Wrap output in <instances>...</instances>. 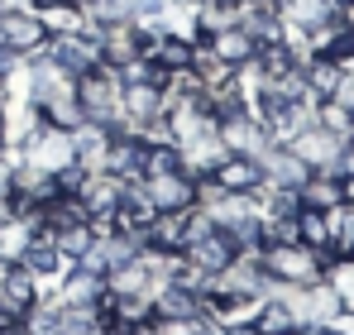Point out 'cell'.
Listing matches in <instances>:
<instances>
[{"mask_svg": "<svg viewBox=\"0 0 354 335\" xmlns=\"http://www.w3.org/2000/svg\"><path fill=\"white\" fill-rule=\"evenodd\" d=\"M120 72L96 62L91 72L77 77V106H82V120L96 125V129H124V111H120Z\"/></svg>", "mask_w": 354, "mask_h": 335, "instance_id": "obj_1", "label": "cell"}, {"mask_svg": "<svg viewBox=\"0 0 354 335\" xmlns=\"http://www.w3.org/2000/svg\"><path fill=\"white\" fill-rule=\"evenodd\" d=\"M259 264L268 282H288V287H306L326 273V254L301 244V239H288V244H263L259 249Z\"/></svg>", "mask_w": 354, "mask_h": 335, "instance_id": "obj_2", "label": "cell"}, {"mask_svg": "<svg viewBox=\"0 0 354 335\" xmlns=\"http://www.w3.org/2000/svg\"><path fill=\"white\" fill-rule=\"evenodd\" d=\"M44 44H48V29L29 5L0 10V53L5 57H34Z\"/></svg>", "mask_w": 354, "mask_h": 335, "instance_id": "obj_3", "label": "cell"}, {"mask_svg": "<svg viewBox=\"0 0 354 335\" xmlns=\"http://www.w3.org/2000/svg\"><path fill=\"white\" fill-rule=\"evenodd\" d=\"M288 149H292V154L311 168V172H340L345 134H335V129H326V125L316 120V125H306L301 134H292V139H288Z\"/></svg>", "mask_w": 354, "mask_h": 335, "instance_id": "obj_4", "label": "cell"}, {"mask_svg": "<svg viewBox=\"0 0 354 335\" xmlns=\"http://www.w3.org/2000/svg\"><path fill=\"white\" fill-rule=\"evenodd\" d=\"M206 311V292L187 287L182 278H168L153 287V321L158 326H187Z\"/></svg>", "mask_w": 354, "mask_h": 335, "instance_id": "obj_5", "label": "cell"}, {"mask_svg": "<svg viewBox=\"0 0 354 335\" xmlns=\"http://www.w3.org/2000/svg\"><path fill=\"white\" fill-rule=\"evenodd\" d=\"M139 187H144L153 216H173V211L196 206V177H187L182 168H173V172H153V177H139Z\"/></svg>", "mask_w": 354, "mask_h": 335, "instance_id": "obj_6", "label": "cell"}, {"mask_svg": "<svg viewBox=\"0 0 354 335\" xmlns=\"http://www.w3.org/2000/svg\"><path fill=\"white\" fill-rule=\"evenodd\" d=\"M196 39H187V34H173V29H163V24H153V29H144V57L153 62V67H163V72H192V62H196Z\"/></svg>", "mask_w": 354, "mask_h": 335, "instance_id": "obj_7", "label": "cell"}, {"mask_svg": "<svg viewBox=\"0 0 354 335\" xmlns=\"http://www.w3.org/2000/svg\"><path fill=\"white\" fill-rule=\"evenodd\" d=\"M216 129H221V144H225L230 154H244V159H263V154L273 149V134L263 129V120L254 111L225 115V120H216Z\"/></svg>", "mask_w": 354, "mask_h": 335, "instance_id": "obj_8", "label": "cell"}, {"mask_svg": "<svg viewBox=\"0 0 354 335\" xmlns=\"http://www.w3.org/2000/svg\"><path fill=\"white\" fill-rule=\"evenodd\" d=\"M177 149V168L187 172V177H206V172H216V168L225 163V144H221V129L211 125V129H201V134H192V139H182L173 144Z\"/></svg>", "mask_w": 354, "mask_h": 335, "instance_id": "obj_9", "label": "cell"}, {"mask_svg": "<svg viewBox=\"0 0 354 335\" xmlns=\"http://www.w3.org/2000/svg\"><path fill=\"white\" fill-rule=\"evenodd\" d=\"M235 254H239L235 239H230L221 225H216V230H206L201 239H192V244L182 249V259H187L196 273H206V278H211V273H221L225 264H235Z\"/></svg>", "mask_w": 354, "mask_h": 335, "instance_id": "obj_10", "label": "cell"}, {"mask_svg": "<svg viewBox=\"0 0 354 335\" xmlns=\"http://www.w3.org/2000/svg\"><path fill=\"white\" fill-rule=\"evenodd\" d=\"M120 111H124V129H144V125L163 120V111H168L163 87H153V82H129V87L120 91Z\"/></svg>", "mask_w": 354, "mask_h": 335, "instance_id": "obj_11", "label": "cell"}, {"mask_svg": "<svg viewBox=\"0 0 354 335\" xmlns=\"http://www.w3.org/2000/svg\"><path fill=\"white\" fill-rule=\"evenodd\" d=\"M44 53L53 57L67 77H82V72H91V67L101 62V48H96L86 34H53V39L44 44Z\"/></svg>", "mask_w": 354, "mask_h": 335, "instance_id": "obj_12", "label": "cell"}, {"mask_svg": "<svg viewBox=\"0 0 354 335\" xmlns=\"http://www.w3.org/2000/svg\"><path fill=\"white\" fill-rule=\"evenodd\" d=\"M96 48H101V62L106 67H124V62H134V57H144V29L139 24H106L101 29V39H96Z\"/></svg>", "mask_w": 354, "mask_h": 335, "instance_id": "obj_13", "label": "cell"}, {"mask_svg": "<svg viewBox=\"0 0 354 335\" xmlns=\"http://www.w3.org/2000/svg\"><path fill=\"white\" fill-rule=\"evenodd\" d=\"M15 264H24V269L39 278V287H44V292H53V287H58V278L67 273V259L53 249V239H48V235H34Z\"/></svg>", "mask_w": 354, "mask_h": 335, "instance_id": "obj_14", "label": "cell"}, {"mask_svg": "<svg viewBox=\"0 0 354 335\" xmlns=\"http://www.w3.org/2000/svg\"><path fill=\"white\" fill-rule=\"evenodd\" d=\"M124 177L120 172H86V182H82V206H86V216H115V206H120V197H124Z\"/></svg>", "mask_w": 354, "mask_h": 335, "instance_id": "obj_15", "label": "cell"}, {"mask_svg": "<svg viewBox=\"0 0 354 335\" xmlns=\"http://www.w3.org/2000/svg\"><path fill=\"white\" fill-rule=\"evenodd\" d=\"M235 24L244 29V34H249V39H254V44H259V48H263V44H278V39H283V29H288V24L278 19V5H273V0H263V5H254V0H239Z\"/></svg>", "mask_w": 354, "mask_h": 335, "instance_id": "obj_16", "label": "cell"}, {"mask_svg": "<svg viewBox=\"0 0 354 335\" xmlns=\"http://www.w3.org/2000/svg\"><path fill=\"white\" fill-rule=\"evenodd\" d=\"M259 168H263V182H268V187H292V192L311 177V168L301 163L288 144H273V149L259 159Z\"/></svg>", "mask_w": 354, "mask_h": 335, "instance_id": "obj_17", "label": "cell"}, {"mask_svg": "<svg viewBox=\"0 0 354 335\" xmlns=\"http://www.w3.org/2000/svg\"><path fill=\"white\" fill-rule=\"evenodd\" d=\"M225 192H239V197H254L259 187H263V168L259 159H244V154H225V163L211 172Z\"/></svg>", "mask_w": 354, "mask_h": 335, "instance_id": "obj_18", "label": "cell"}, {"mask_svg": "<svg viewBox=\"0 0 354 335\" xmlns=\"http://www.w3.org/2000/svg\"><path fill=\"white\" fill-rule=\"evenodd\" d=\"M239 15V0H196L192 5V34L196 44H206L211 34H225Z\"/></svg>", "mask_w": 354, "mask_h": 335, "instance_id": "obj_19", "label": "cell"}, {"mask_svg": "<svg viewBox=\"0 0 354 335\" xmlns=\"http://www.w3.org/2000/svg\"><path fill=\"white\" fill-rule=\"evenodd\" d=\"M106 307H77V302H58V335H101L106 331Z\"/></svg>", "mask_w": 354, "mask_h": 335, "instance_id": "obj_20", "label": "cell"}, {"mask_svg": "<svg viewBox=\"0 0 354 335\" xmlns=\"http://www.w3.org/2000/svg\"><path fill=\"white\" fill-rule=\"evenodd\" d=\"M206 48L221 57L225 67H235V72H239V67H244V62H249L254 53H259V44H254V39H249L239 24H230L225 34H211V39H206Z\"/></svg>", "mask_w": 354, "mask_h": 335, "instance_id": "obj_21", "label": "cell"}, {"mask_svg": "<svg viewBox=\"0 0 354 335\" xmlns=\"http://www.w3.org/2000/svg\"><path fill=\"white\" fill-rule=\"evenodd\" d=\"M340 72H345V67H340L335 57H326V53L306 57V62H301V77H306V91H311V101H330V91H335Z\"/></svg>", "mask_w": 354, "mask_h": 335, "instance_id": "obj_22", "label": "cell"}, {"mask_svg": "<svg viewBox=\"0 0 354 335\" xmlns=\"http://www.w3.org/2000/svg\"><path fill=\"white\" fill-rule=\"evenodd\" d=\"M44 235L53 239V249H58L67 264H77V259L91 249V239H96V235H91V221H67V225H53V230H44Z\"/></svg>", "mask_w": 354, "mask_h": 335, "instance_id": "obj_23", "label": "cell"}, {"mask_svg": "<svg viewBox=\"0 0 354 335\" xmlns=\"http://www.w3.org/2000/svg\"><path fill=\"white\" fill-rule=\"evenodd\" d=\"M297 197H301V206H311V211L340 206V172H311V177L297 187Z\"/></svg>", "mask_w": 354, "mask_h": 335, "instance_id": "obj_24", "label": "cell"}, {"mask_svg": "<svg viewBox=\"0 0 354 335\" xmlns=\"http://www.w3.org/2000/svg\"><path fill=\"white\" fill-rule=\"evenodd\" d=\"M254 331L259 335H292L297 331V316L288 302H278V297H263L259 302V311H254Z\"/></svg>", "mask_w": 354, "mask_h": 335, "instance_id": "obj_25", "label": "cell"}, {"mask_svg": "<svg viewBox=\"0 0 354 335\" xmlns=\"http://www.w3.org/2000/svg\"><path fill=\"white\" fill-rule=\"evenodd\" d=\"M273 5H278V19L288 29H311V24H321L330 15L326 0H273Z\"/></svg>", "mask_w": 354, "mask_h": 335, "instance_id": "obj_26", "label": "cell"}, {"mask_svg": "<svg viewBox=\"0 0 354 335\" xmlns=\"http://www.w3.org/2000/svg\"><path fill=\"white\" fill-rule=\"evenodd\" d=\"M34 15L44 19L48 39H53V34H77V29H82V10H77V5H67V0H53V5H39Z\"/></svg>", "mask_w": 354, "mask_h": 335, "instance_id": "obj_27", "label": "cell"}, {"mask_svg": "<svg viewBox=\"0 0 354 335\" xmlns=\"http://www.w3.org/2000/svg\"><path fill=\"white\" fill-rule=\"evenodd\" d=\"M297 239L326 254V249H330V221H326V211H311V206H301V211H297Z\"/></svg>", "mask_w": 354, "mask_h": 335, "instance_id": "obj_28", "label": "cell"}, {"mask_svg": "<svg viewBox=\"0 0 354 335\" xmlns=\"http://www.w3.org/2000/svg\"><path fill=\"white\" fill-rule=\"evenodd\" d=\"M173 168H177V149H173V144H149V139H144V163H139V177L173 172Z\"/></svg>", "mask_w": 354, "mask_h": 335, "instance_id": "obj_29", "label": "cell"}, {"mask_svg": "<svg viewBox=\"0 0 354 335\" xmlns=\"http://www.w3.org/2000/svg\"><path fill=\"white\" fill-rule=\"evenodd\" d=\"M221 197H225V187H221L211 172H206V177H196V206H201V211H211Z\"/></svg>", "mask_w": 354, "mask_h": 335, "instance_id": "obj_30", "label": "cell"}, {"mask_svg": "<svg viewBox=\"0 0 354 335\" xmlns=\"http://www.w3.org/2000/svg\"><path fill=\"white\" fill-rule=\"evenodd\" d=\"M330 101H335L340 111H354V72H350V67L340 72V82H335V91H330Z\"/></svg>", "mask_w": 354, "mask_h": 335, "instance_id": "obj_31", "label": "cell"}, {"mask_svg": "<svg viewBox=\"0 0 354 335\" xmlns=\"http://www.w3.org/2000/svg\"><path fill=\"white\" fill-rule=\"evenodd\" d=\"M5 149H10V106H5V96H0V163H10Z\"/></svg>", "mask_w": 354, "mask_h": 335, "instance_id": "obj_32", "label": "cell"}, {"mask_svg": "<svg viewBox=\"0 0 354 335\" xmlns=\"http://www.w3.org/2000/svg\"><path fill=\"white\" fill-rule=\"evenodd\" d=\"M340 201L354 206V172H340Z\"/></svg>", "mask_w": 354, "mask_h": 335, "instance_id": "obj_33", "label": "cell"}, {"mask_svg": "<svg viewBox=\"0 0 354 335\" xmlns=\"http://www.w3.org/2000/svg\"><path fill=\"white\" fill-rule=\"evenodd\" d=\"M101 335H134V326H124V321H106V331Z\"/></svg>", "mask_w": 354, "mask_h": 335, "instance_id": "obj_34", "label": "cell"}, {"mask_svg": "<svg viewBox=\"0 0 354 335\" xmlns=\"http://www.w3.org/2000/svg\"><path fill=\"white\" fill-rule=\"evenodd\" d=\"M350 5H354V0H326V10H330V15H345Z\"/></svg>", "mask_w": 354, "mask_h": 335, "instance_id": "obj_35", "label": "cell"}, {"mask_svg": "<svg viewBox=\"0 0 354 335\" xmlns=\"http://www.w3.org/2000/svg\"><path fill=\"white\" fill-rule=\"evenodd\" d=\"M5 77H10V67H5V62H0V96H5Z\"/></svg>", "mask_w": 354, "mask_h": 335, "instance_id": "obj_36", "label": "cell"}, {"mask_svg": "<svg viewBox=\"0 0 354 335\" xmlns=\"http://www.w3.org/2000/svg\"><path fill=\"white\" fill-rule=\"evenodd\" d=\"M10 326H15V321H10V316H5V311H0V335L10 331Z\"/></svg>", "mask_w": 354, "mask_h": 335, "instance_id": "obj_37", "label": "cell"}, {"mask_svg": "<svg viewBox=\"0 0 354 335\" xmlns=\"http://www.w3.org/2000/svg\"><path fill=\"white\" fill-rule=\"evenodd\" d=\"M5 335H29V331H24V326H10V331H5Z\"/></svg>", "mask_w": 354, "mask_h": 335, "instance_id": "obj_38", "label": "cell"}, {"mask_svg": "<svg viewBox=\"0 0 354 335\" xmlns=\"http://www.w3.org/2000/svg\"><path fill=\"white\" fill-rule=\"evenodd\" d=\"M345 211H350V221H354V206H345Z\"/></svg>", "mask_w": 354, "mask_h": 335, "instance_id": "obj_39", "label": "cell"}, {"mask_svg": "<svg viewBox=\"0 0 354 335\" xmlns=\"http://www.w3.org/2000/svg\"><path fill=\"white\" fill-rule=\"evenodd\" d=\"M254 5H263V0H254Z\"/></svg>", "mask_w": 354, "mask_h": 335, "instance_id": "obj_40", "label": "cell"}, {"mask_svg": "<svg viewBox=\"0 0 354 335\" xmlns=\"http://www.w3.org/2000/svg\"><path fill=\"white\" fill-rule=\"evenodd\" d=\"M187 5H196V0H187Z\"/></svg>", "mask_w": 354, "mask_h": 335, "instance_id": "obj_41", "label": "cell"}]
</instances>
